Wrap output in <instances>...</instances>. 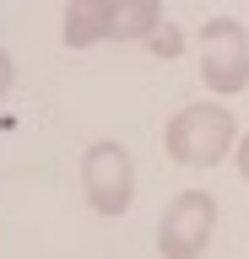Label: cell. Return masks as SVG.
I'll return each instance as SVG.
<instances>
[{
  "label": "cell",
  "instance_id": "cell-2",
  "mask_svg": "<svg viewBox=\"0 0 249 259\" xmlns=\"http://www.w3.org/2000/svg\"><path fill=\"white\" fill-rule=\"evenodd\" d=\"M206 76L217 87H238L244 81V32L238 27H228V22L206 27Z\"/></svg>",
  "mask_w": 249,
  "mask_h": 259
},
{
  "label": "cell",
  "instance_id": "cell-1",
  "mask_svg": "<svg viewBox=\"0 0 249 259\" xmlns=\"http://www.w3.org/2000/svg\"><path fill=\"white\" fill-rule=\"evenodd\" d=\"M222 141H228V119L217 108H195V113H184L179 124H173V151H179V157L211 162L217 151H222Z\"/></svg>",
  "mask_w": 249,
  "mask_h": 259
}]
</instances>
